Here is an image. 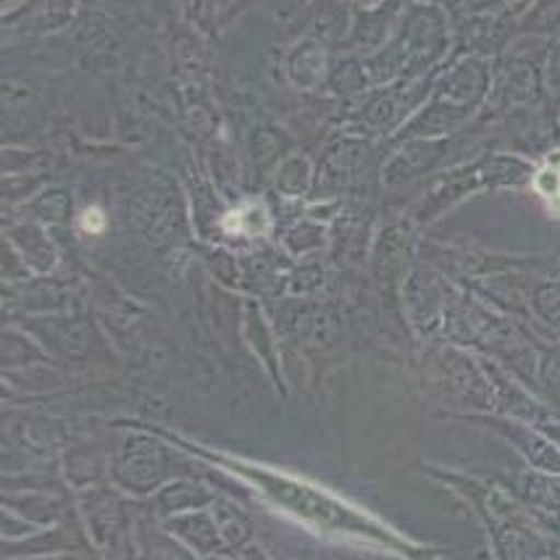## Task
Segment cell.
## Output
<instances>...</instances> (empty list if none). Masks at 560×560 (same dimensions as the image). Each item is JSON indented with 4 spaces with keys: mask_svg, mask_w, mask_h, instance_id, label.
Masks as SVG:
<instances>
[{
    "mask_svg": "<svg viewBox=\"0 0 560 560\" xmlns=\"http://www.w3.org/2000/svg\"><path fill=\"white\" fill-rule=\"evenodd\" d=\"M397 43L406 56V74L419 77L421 71L438 63L447 48V24L442 11L434 5H413Z\"/></svg>",
    "mask_w": 560,
    "mask_h": 560,
    "instance_id": "obj_1",
    "label": "cell"
},
{
    "mask_svg": "<svg viewBox=\"0 0 560 560\" xmlns=\"http://www.w3.org/2000/svg\"><path fill=\"white\" fill-rule=\"evenodd\" d=\"M451 142L432 140V137H419L416 142H408L400 153L387 164V182H406L429 172L445 159Z\"/></svg>",
    "mask_w": 560,
    "mask_h": 560,
    "instance_id": "obj_3",
    "label": "cell"
},
{
    "mask_svg": "<svg viewBox=\"0 0 560 560\" xmlns=\"http://www.w3.org/2000/svg\"><path fill=\"white\" fill-rule=\"evenodd\" d=\"M487 88H490V71H487L485 61L468 58V61L458 63V67L440 82L438 97L471 114V110L479 106L481 97H485Z\"/></svg>",
    "mask_w": 560,
    "mask_h": 560,
    "instance_id": "obj_2",
    "label": "cell"
},
{
    "mask_svg": "<svg viewBox=\"0 0 560 560\" xmlns=\"http://www.w3.org/2000/svg\"><path fill=\"white\" fill-rule=\"evenodd\" d=\"M481 185L487 187H516L529 182L532 166L526 161L511 159V155H500V159H490L487 164L479 166Z\"/></svg>",
    "mask_w": 560,
    "mask_h": 560,
    "instance_id": "obj_4",
    "label": "cell"
},
{
    "mask_svg": "<svg viewBox=\"0 0 560 560\" xmlns=\"http://www.w3.org/2000/svg\"><path fill=\"white\" fill-rule=\"evenodd\" d=\"M371 3H376V0H371Z\"/></svg>",
    "mask_w": 560,
    "mask_h": 560,
    "instance_id": "obj_7",
    "label": "cell"
},
{
    "mask_svg": "<svg viewBox=\"0 0 560 560\" xmlns=\"http://www.w3.org/2000/svg\"><path fill=\"white\" fill-rule=\"evenodd\" d=\"M547 82H550V88L560 90V48H556V54L550 58V67H547Z\"/></svg>",
    "mask_w": 560,
    "mask_h": 560,
    "instance_id": "obj_6",
    "label": "cell"
},
{
    "mask_svg": "<svg viewBox=\"0 0 560 560\" xmlns=\"http://www.w3.org/2000/svg\"><path fill=\"white\" fill-rule=\"evenodd\" d=\"M524 30L560 32V0H539L537 9L526 19Z\"/></svg>",
    "mask_w": 560,
    "mask_h": 560,
    "instance_id": "obj_5",
    "label": "cell"
}]
</instances>
